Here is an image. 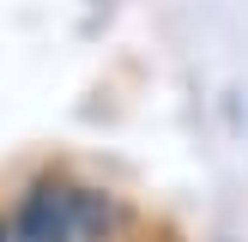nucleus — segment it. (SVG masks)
<instances>
[{"instance_id": "nucleus-1", "label": "nucleus", "mask_w": 248, "mask_h": 242, "mask_svg": "<svg viewBox=\"0 0 248 242\" xmlns=\"http://www.w3.org/2000/svg\"><path fill=\"white\" fill-rule=\"evenodd\" d=\"M79 224H85V188L67 176H43L18 200L12 242H79Z\"/></svg>"}, {"instance_id": "nucleus-2", "label": "nucleus", "mask_w": 248, "mask_h": 242, "mask_svg": "<svg viewBox=\"0 0 248 242\" xmlns=\"http://www.w3.org/2000/svg\"><path fill=\"white\" fill-rule=\"evenodd\" d=\"M0 242H12V224H0Z\"/></svg>"}]
</instances>
